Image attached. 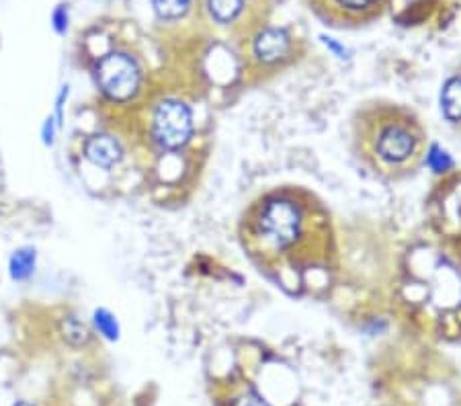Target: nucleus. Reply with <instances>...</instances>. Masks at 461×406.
Returning <instances> with one entry per match:
<instances>
[{
  "mask_svg": "<svg viewBox=\"0 0 461 406\" xmlns=\"http://www.w3.org/2000/svg\"><path fill=\"white\" fill-rule=\"evenodd\" d=\"M95 74L101 91L109 99L128 101L138 93L140 70L130 56L119 54V51L103 56L96 64Z\"/></svg>",
  "mask_w": 461,
  "mask_h": 406,
  "instance_id": "obj_1",
  "label": "nucleus"
},
{
  "mask_svg": "<svg viewBox=\"0 0 461 406\" xmlns=\"http://www.w3.org/2000/svg\"><path fill=\"white\" fill-rule=\"evenodd\" d=\"M302 218L295 205L287 199H271L263 205L258 216V228L277 248H289L300 236Z\"/></svg>",
  "mask_w": 461,
  "mask_h": 406,
  "instance_id": "obj_2",
  "label": "nucleus"
},
{
  "mask_svg": "<svg viewBox=\"0 0 461 406\" xmlns=\"http://www.w3.org/2000/svg\"><path fill=\"white\" fill-rule=\"evenodd\" d=\"M193 134V115L181 101H162L154 113V138L160 146L176 150L189 142Z\"/></svg>",
  "mask_w": 461,
  "mask_h": 406,
  "instance_id": "obj_3",
  "label": "nucleus"
},
{
  "mask_svg": "<svg viewBox=\"0 0 461 406\" xmlns=\"http://www.w3.org/2000/svg\"><path fill=\"white\" fill-rule=\"evenodd\" d=\"M416 144H419V138L411 125L393 122L379 131L375 148L382 160L390 165H402L416 152Z\"/></svg>",
  "mask_w": 461,
  "mask_h": 406,
  "instance_id": "obj_4",
  "label": "nucleus"
},
{
  "mask_svg": "<svg viewBox=\"0 0 461 406\" xmlns=\"http://www.w3.org/2000/svg\"><path fill=\"white\" fill-rule=\"evenodd\" d=\"M289 50V37L284 29H265L263 33L257 37L255 51L258 60L263 62H275L284 58Z\"/></svg>",
  "mask_w": 461,
  "mask_h": 406,
  "instance_id": "obj_5",
  "label": "nucleus"
},
{
  "mask_svg": "<svg viewBox=\"0 0 461 406\" xmlns=\"http://www.w3.org/2000/svg\"><path fill=\"white\" fill-rule=\"evenodd\" d=\"M86 158L93 162L96 167H103V168H111L119 162L122 158V148L115 142L111 136H93L91 140L86 142Z\"/></svg>",
  "mask_w": 461,
  "mask_h": 406,
  "instance_id": "obj_6",
  "label": "nucleus"
},
{
  "mask_svg": "<svg viewBox=\"0 0 461 406\" xmlns=\"http://www.w3.org/2000/svg\"><path fill=\"white\" fill-rule=\"evenodd\" d=\"M441 107L447 120H461V78H451L449 83L443 86Z\"/></svg>",
  "mask_w": 461,
  "mask_h": 406,
  "instance_id": "obj_7",
  "label": "nucleus"
},
{
  "mask_svg": "<svg viewBox=\"0 0 461 406\" xmlns=\"http://www.w3.org/2000/svg\"><path fill=\"white\" fill-rule=\"evenodd\" d=\"M35 269V250L33 248H19L17 253L11 257V277L14 282H25L32 277Z\"/></svg>",
  "mask_w": 461,
  "mask_h": 406,
  "instance_id": "obj_8",
  "label": "nucleus"
},
{
  "mask_svg": "<svg viewBox=\"0 0 461 406\" xmlns=\"http://www.w3.org/2000/svg\"><path fill=\"white\" fill-rule=\"evenodd\" d=\"M210 13L220 23H230L242 11V0H207Z\"/></svg>",
  "mask_w": 461,
  "mask_h": 406,
  "instance_id": "obj_9",
  "label": "nucleus"
},
{
  "mask_svg": "<svg viewBox=\"0 0 461 406\" xmlns=\"http://www.w3.org/2000/svg\"><path fill=\"white\" fill-rule=\"evenodd\" d=\"M152 5L160 19H181L189 11L191 0H152Z\"/></svg>",
  "mask_w": 461,
  "mask_h": 406,
  "instance_id": "obj_10",
  "label": "nucleus"
},
{
  "mask_svg": "<svg viewBox=\"0 0 461 406\" xmlns=\"http://www.w3.org/2000/svg\"><path fill=\"white\" fill-rule=\"evenodd\" d=\"M95 324H96V329L101 330V335H105L109 341H115V338L119 337V324L115 320V316L111 314L109 310H105V308L96 310Z\"/></svg>",
  "mask_w": 461,
  "mask_h": 406,
  "instance_id": "obj_11",
  "label": "nucleus"
},
{
  "mask_svg": "<svg viewBox=\"0 0 461 406\" xmlns=\"http://www.w3.org/2000/svg\"><path fill=\"white\" fill-rule=\"evenodd\" d=\"M62 332H64L66 341L77 345V347L86 343V338H88V332L85 329V324L77 320V319H66L62 322Z\"/></svg>",
  "mask_w": 461,
  "mask_h": 406,
  "instance_id": "obj_12",
  "label": "nucleus"
},
{
  "mask_svg": "<svg viewBox=\"0 0 461 406\" xmlns=\"http://www.w3.org/2000/svg\"><path fill=\"white\" fill-rule=\"evenodd\" d=\"M427 165L433 168L435 173H445V171H449V168L453 167V160H451L449 154L443 150L441 146L433 144V146H430L429 154H427Z\"/></svg>",
  "mask_w": 461,
  "mask_h": 406,
  "instance_id": "obj_13",
  "label": "nucleus"
},
{
  "mask_svg": "<svg viewBox=\"0 0 461 406\" xmlns=\"http://www.w3.org/2000/svg\"><path fill=\"white\" fill-rule=\"evenodd\" d=\"M54 29L58 33H66V29H68V11H66V6H58L54 11Z\"/></svg>",
  "mask_w": 461,
  "mask_h": 406,
  "instance_id": "obj_14",
  "label": "nucleus"
},
{
  "mask_svg": "<svg viewBox=\"0 0 461 406\" xmlns=\"http://www.w3.org/2000/svg\"><path fill=\"white\" fill-rule=\"evenodd\" d=\"M234 406H269V402H265L263 398H260L258 394L250 392V394H247V396H242L240 401H238Z\"/></svg>",
  "mask_w": 461,
  "mask_h": 406,
  "instance_id": "obj_15",
  "label": "nucleus"
},
{
  "mask_svg": "<svg viewBox=\"0 0 461 406\" xmlns=\"http://www.w3.org/2000/svg\"><path fill=\"white\" fill-rule=\"evenodd\" d=\"M54 130H56V123L50 117V120L46 122V125H43V142H46L48 146L54 144Z\"/></svg>",
  "mask_w": 461,
  "mask_h": 406,
  "instance_id": "obj_16",
  "label": "nucleus"
},
{
  "mask_svg": "<svg viewBox=\"0 0 461 406\" xmlns=\"http://www.w3.org/2000/svg\"><path fill=\"white\" fill-rule=\"evenodd\" d=\"M343 6H348V9H363V6H369L374 0H339Z\"/></svg>",
  "mask_w": 461,
  "mask_h": 406,
  "instance_id": "obj_17",
  "label": "nucleus"
},
{
  "mask_svg": "<svg viewBox=\"0 0 461 406\" xmlns=\"http://www.w3.org/2000/svg\"><path fill=\"white\" fill-rule=\"evenodd\" d=\"M17 406H32V404H27V402H19Z\"/></svg>",
  "mask_w": 461,
  "mask_h": 406,
  "instance_id": "obj_18",
  "label": "nucleus"
}]
</instances>
